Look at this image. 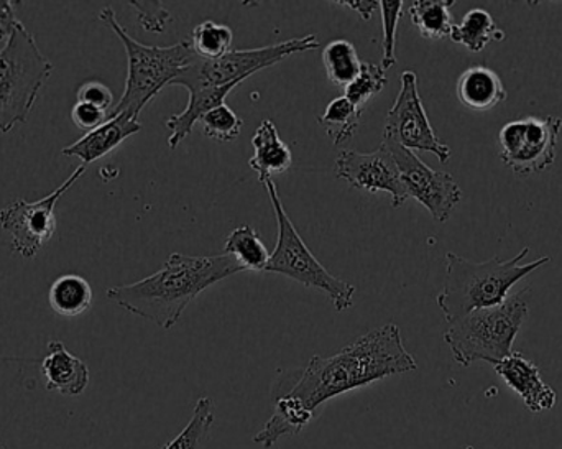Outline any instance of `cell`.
I'll return each instance as SVG.
<instances>
[{"mask_svg": "<svg viewBox=\"0 0 562 449\" xmlns=\"http://www.w3.org/2000/svg\"><path fill=\"white\" fill-rule=\"evenodd\" d=\"M416 369L415 358L403 346L402 332L389 323L330 358L313 356L306 368L283 372L273 385L272 399H294L316 417L317 408L337 395Z\"/></svg>", "mask_w": 562, "mask_h": 449, "instance_id": "obj_1", "label": "cell"}, {"mask_svg": "<svg viewBox=\"0 0 562 449\" xmlns=\"http://www.w3.org/2000/svg\"><path fill=\"white\" fill-rule=\"evenodd\" d=\"M244 272L233 257L173 252L158 272L128 285L112 287L108 299L132 315L171 329L198 295L227 277Z\"/></svg>", "mask_w": 562, "mask_h": 449, "instance_id": "obj_2", "label": "cell"}, {"mask_svg": "<svg viewBox=\"0 0 562 449\" xmlns=\"http://www.w3.org/2000/svg\"><path fill=\"white\" fill-rule=\"evenodd\" d=\"M530 247L521 249L510 260L498 257L485 262H472L454 252L446 254V280L436 303L446 322H458L477 310L494 308L510 296V290L525 277L551 262V257H540L521 263Z\"/></svg>", "mask_w": 562, "mask_h": 449, "instance_id": "obj_3", "label": "cell"}, {"mask_svg": "<svg viewBox=\"0 0 562 449\" xmlns=\"http://www.w3.org/2000/svg\"><path fill=\"white\" fill-rule=\"evenodd\" d=\"M104 22L124 45L127 53V79L121 101L109 112V119L127 114L137 119L145 105L170 86L194 59L190 42L181 40L177 45L151 46L137 42L119 22L112 7H104L99 13Z\"/></svg>", "mask_w": 562, "mask_h": 449, "instance_id": "obj_4", "label": "cell"}, {"mask_svg": "<svg viewBox=\"0 0 562 449\" xmlns=\"http://www.w3.org/2000/svg\"><path fill=\"white\" fill-rule=\"evenodd\" d=\"M530 290L508 296L494 308L477 310L449 325L446 345L451 348L456 362L469 368L472 362L497 364L512 355V346L528 315Z\"/></svg>", "mask_w": 562, "mask_h": 449, "instance_id": "obj_5", "label": "cell"}, {"mask_svg": "<svg viewBox=\"0 0 562 449\" xmlns=\"http://www.w3.org/2000/svg\"><path fill=\"white\" fill-rule=\"evenodd\" d=\"M53 72V63L22 22L0 49V132L25 124L40 91Z\"/></svg>", "mask_w": 562, "mask_h": 449, "instance_id": "obj_6", "label": "cell"}, {"mask_svg": "<svg viewBox=\"0 0 562 449\" xmlns=\"http://www.w3.org/2000/svg\"><path fill=\"white\" fill-rule=\"evenodd\" d=\"M262 184L266 187L270 203H272L273 211H276L277 226H279L276 249L270 254L266 272L290 277L291 280L307 287V289L324 293L333 302L337 312L349 310L353 303L356 287L334 277L314 257V254L304 244L303 237L300 236L296 227L288 217L276 181L269 178V180L262 181Z\"/></svg>", "mask_w": 562, "mask_h": 449, "instance_id": "obj_7", "label": "cell"}, {"mask_svg": "<svg viewBox=\"0 0 562 449\" xmlns=\"http://www.w3.org/2000/svg\"><path fill=\"white\" fill-rule=\"evenodd\" d=\"M316 48H319V43H317L316 35L311 33V35L286 40V42L263 46V48L231 49L223 58L214 59V61H204L194 56L191 65L170 86H181L190 91L200 86H226L231 82H243L262 69L279 65L288 56L313 52Z\"/></svg>", "mask_w": 562, "mask_h": 449, "instance_id": "obj_8", "label": "cell"}, {"mask_svg": "<svg viewBox=\"0 0 562 449\" xmlns=\"http://www.w3.org/2000/svg\"><path fill=\"white\" fill-rule=\"evenodd\" d=\"M561 131L562 119L557 115L508 122L498 134L502 161L525 177L548 170L557 160Z\"/></svg>", "mask_w": 562, "mask_h": 449, "instance_id": "obj_9", "label": "cell"}, {"mask_svg": "<svg viewBox=\"0 0 562 449\" xmlns=\"http://www.w3.org/2000/svg\"><path fill=\"white\" fill-rule=\"evenodd\" d=\"M86 165L76 168L65 183L43 200L30 203L15 200L0 210V227L9 234L12 249L23 259H33L43 244L52 239L56 231L55 207L58 201L71 190L72 184L85 175Z\"/></svg>", "mask_w": 562, "mask_h": 449, "instance_id": "obj_10", "label": "cell"}, {"mask_svg": "<svg viewBox=\"0 0 562 449\" xmlns=\"http://www.w3.org/2000/svg\"><path fill=\"white\" fill-rule=\"evenodd\" d=\"M402 88L390 109L383 128V141L395 142L408 150L429 151L441 164H448L451 148L442 144L429 122L418 91V76L412 69L402 72Z\"/></svg>", "mask_w": 562, "mask_h": 449, "instance_id": "obj_11", "label": "cell"}, {"mask_svg": "<svg viewBox=\"0 0 562 449\" xmlns=\"http://www.w3.org/2000/svg\"><path fill=\"white\" fill-rule=\"evenodd\" d=\"M395 158L408 198L418 201L431 214L432 220L446 223L462 198V190L454 177L445 171L432 170L415 151L383 141Z\"/></svg>", "mask_w": 562, "mask_h": 449, "instance_id": "obj_12", "label": "cell"}, {"mask_svg": "<svg viewBox=\"0 0 562 449\" xmlns=\"http://www.w3.org/2000/svg\"><path fill=\"white\" fill-rule=\"evenodd\" d=\"M334 173L356 190L372 194L385 191L392 197L393 207L403 206L408 200L395 158L385 145H380L370 154L356 150L340 151L334 161Z\"/></svg>", "mask_w": 562, "mask_h": 449, "instance_id": "obj_13", "label": "cell"}, {"mask_svg": "<svg viewBox=\"0 0 562 449\" xmlns=\"http://www.w3.org/2000/svg\"><path fill=\"white\" fill-rule=\"evenodd\" d=\"M494 369L533 414L551 411L557 405V391L541 379L538 366L520 352H512L494 364Z\"/></svg>", "mask_w": 562, "mask_h": 449, "instance_id": "obj_14", "label": "cell"}, {"mask_svg": "<svg viewBox=\"0 0 562 449\" xmlns=\"http://www.w3.org/2000/svg\"><path fill=\"white\" fill-rule=\"evenodd\" d=\"M45 388L66 397H78L88 389L91 372L85 361L72 356L61 341L48 343V355L42 362Z\"/></svg>", "mask_w": 562, "mask_h": 449, "instance_id": "obj_15", "label": "cell"}, {"mask_svg": "<svg viewBox=\"0 0 562 449\" xmlns=\"http://www.w3.org/2000/svg\"><path fill=\"white\" fill-rule=\"evenodd\" d=\"M140 131L142 124L137 119L127 114H119L109 119L101 127L88 132L85 137L79 138L75 144L63 148L61 154L66 157L81 158L85 165H91L99 158L114 151L119 145L124 144L128 137L138 134Z\"/></svg>", "mask_w": 562, "mask_h": 449, "instance_id": "obj_16", "label": "cell"}, {"mask_svg": "<svg viewBox=\"0 0 562 449\" xmlns=\"http://www.w3.org/2000/svg\"><path fill=\"white\" fill-rule=\"evenodd\" d=\"M240 85V81L231 82L226 86H200V88L190 89V101L187 109L180 114H173L168 117L167 127L170 131L168 137V147L171 150L178 147L188 135L193 132L194 125L200 122L206 112L226 104L227 96Z\"/></svg>", "mask_w": 562, "mask_h": 449, "instance_id": "obj_17", "label": "cell"}, {"mask_svg": "<svg viewBox=\"0 0 562 449\" xmlns=\"http://www.w3.org/2000/svg\"><path fill=\"white\" fill-rule=\"evenodd\" d=\"M254 155L249 165L259 181L269 180L273 175L286 173L293 165V154L290 147L281 141L279 128L270 119H263L252 135Z\"/></svg>", "mask_w": 562, "mask_h": 449, "instance_id": "obj_18", "label": "cell"}, {"mask_svg": "<svg viewBox=\"0 0 562 449\" xmlns=\"http://www.w3.org/2000/svg\"><path fill=\"white\" fill-rule=\"evenodd\" d=\"M458 98L472 111H488L507 99L501 76L485 66H472L458 79Z\"/></svg>", "mask_w": 562, "mask_h": 449, "instance_id": "obj_19", "label": "cell"}, {"mask_svg": "<svg viewBox=\"0 0 562 449\" xmlns=\"http://www.w3.org/2000/svg\"><path fill=\"white\" fill-rule=\"evenodd\" d=\"M449 38L465 46L469 52L479 53L492 42H504L505 33L487 10L472 9L465 13L461 23L452 26Z\"/></svg>", "mask_w": 562, "mask_h": 449, "instance_id": "obj_20", "label": "cell"}, {"mask_svg": "<svg viewBox=\"0 0 562 449\" xmlns=\"http://www.w3.org/2000/svg\"><path fill=\"white\" fill-rule=\"evenodd\" d=\"M49 306L56 315L76 318L88 312L92 303V289L88 280L68 273L53 282L48 293Z\"/></svg>", "mask_w": 562, "mask_h": 449, "instance_id": "obj_21", "label": "cell"}, {"mask_svg": "<svg viewBox=\"0 0 562 449\" xmlns=\"http://www.w3.org/2000/svg\"><path fill=\"white\" fill-rule=\"evenodd\" d=\"M224 254L233 257L244 272L246 270L266 272L267 266H269V249L260 239V234L250 224L236 227L227 236L226 244H224Z\"/></svg>", "mask_w": 562, "mask_h": 449, "instance_id": "obj_22", "label": "cell"}, {"mask_svg": "<svg viewBox=\"0 0 562 449\" xmlns=\"http://www.w3.org/2000/svg\"><path fill=\"white\" fill-rule=\"evenodd\" d=\"M454 3V0H415L408 9L409 19L423 38H448L454 26L451 15Z\"/></svg>", "mask_w": 562, "mask_h": 449, "instance_id": "obj_23", "label": "cell"}, {"mask_svg": "<svg viewBox=\"0 0 562 449\" xmlns=\"http://www.w3.org/2000/svg\"><path fill=\"white\" fill-rule=\"evenodd\" d=\"M362 112V109L357 108L346 96H339L327 104L323 115L317 117V124L324 128L333 145L339 147L356 134Z\"/></svg>", "mask_w": 562, "mask_h": 449, "instance_id": "obj_24", "label": "cell"}, {"mask_svg": "<svg viewBox=\"0 0 562 449\" xmlns=\"http://www.w3.org/2000/svg\"><path fill=\"white\" fill-rule=\"evenodd\" d=\"M323 65L327 79L334 86L346 89L359 76L363 61L352 43L334 40L323 49Z\"/></svg>", "mask_w": 562, "mask_h": 449, "instance_id": "obj_25", "label": "cell"}, {"mask_svg": "<svg viewBox=\"0 0 562 449\" xmlns=\"http://www.w3.org/2000/svg\"><path fill=\"white\" fill-rule=\"evenodd\" d=\"M233 30L223 23L206 20L194 26L190 36V46L194 55L204 61H214L223 58L233 49Z\"/></svg>", "mask_w": 562, "mask_h": 449, "instance_id": "obj_26", "label": "cell"}, {"mask_svg": "<svg viewBox=\"0 0 562 449\" xmlns=\"http://www.w3.org/2000/svg\"><path fill=\"white\" fill-rule=\"evenodd\" d=\"M214 411L216 407H214L213 399H198L190 424L164 449H204L214 424Z\"/></svg>", "mask_w": 562, "mask_h": 449, "instance_id": "obj_27", "label": "cell"}, {"mask_svg": "<svg viewBox=\"0 0 562 449\" xmlns=\"http://www.w3.org/2000/svg\"><path fill=\"white\" fill-rule=\"evenodd\" d=\"M386 82H389V75H386V69H383L382 65L363 63L359 76L344 89V92H346L344 96L363 111L367 102L379 96L385 88Z\"/></svg>", "mask_w": 562, "mask_h": 449, "instance_id": "obj_28", "label": "cell"}, {"mask_svg": "<svg viewBox=\"0 0 562 449\" xmlns=\"http://www.w3.org/2000/svg\"><path fill=\"white\" fill-rule=\"evenodd\" d=\"M200 124L207 138L224 142V144L236 141L244 127L243 119L227 104L206 112L200 119Z\"/></svg>", "mask_w": 562, "mask_h": 449, "instance_id": "obj_29", "label": "cell"}, {"mask_svg": "<svg viewBox=\"0 0 562 449\" xmlns=\"http://www.w3.org/2000/svg\"><path fill=\"white\" fill-rule=\"evenodd\" d=\"M403 0H382L380 13H382L383 38H382V65L389 71L396 63V30L402 19Z\"/></svg>", "mask_w": 562, "mask_h": 449, "instance_id": "obj_30", "label": "cell"}, {"mask_svg": "<svg viewBox=\"0 0 562 449\" xmlns=\"http://www.w3.org/2000/svg\"><path fill=\"white\" fill-rule=\"evenodd\" d=\"M78 101L94 105L101 111L111 112L114 108V94L108 86L99 81H89L79 88Z\"/></svg>", "mask_w": 562, "mask_h": 449, "instance_id": "obj_31", "label": "cell"}, {"mask_svg": "<svg viewBox=\"0 0 562 449\" xmlns=\"http://www.w3.org/2000/svg\"><path fill=\"white\" fill-rule=\"evenodd\" d=\"M71 119L76 127L91 132L109 121V112L101 111V109L86 104V102L76 101V104L72 105Z\"/></svg>", "mask_w": 562, "mask_h": 449, "instance_id": "obj_32", "label": "cell"}, {"mask_svg": "<svg viewBox=\"0 0 562 449\" xmlns=\"http://www.w3.org/2000/svg\"><path fill=\"white\" fill-rule=\"evenodd\" d=\"M13 3L15 2L0 0V42L9 40L13 30H15L16 23L20 22V20H16L15 7H13Z\"/></svg>", "mask_w": 562, "mask_h": 449, "instance_id": "obj_33", "label": "cell"}, {"mask_svg": "<svg viewBox=\"0 0 562 449\" xmlns=\"http://www.w3.org/2000/svg\"><path fill=\"white\" fill-rule=\"evenodd\" d=\"M336 3L347 7V9L353 10V12L359 13L363 20H370L372 13L375 12V10H380V2H366V0H362V2H359V0H347V2Z\"/></svg>", "mask_w": 562, "mask_h": 449, "instance_id": "obj_34", "label": "cell"}, {"mask_svg": "<svg viewBox=\"0 0 562 449\" xmlns=\"http://www.w3.org/2000/svg\"><path fill=\"white\" fill-rule=\"evenodd\" d=\"M132 7H135V9L140 10V12L150 13V15H154V13L150 12V2H128ZM151 20H154V29H151V32H164L165 29V20L161 19H155V16H151Z\"/></svg>", "mask_w": 562, "mask_h": 449, "instance_id": "obj_35", "label": "cell"}, {"mask_svg": "<svg viewBox=\"0 0 562 449\" xmlns=\"http://www.w3.org/2000/svg\"><path fill=\"white\" fill-rule=\"evenodd\" d=\"M0 449H5V448H3V445H2V444H0Z\"/></svg>", "mask_w": 562, "mask_h": 449, "instance_id": "obj_36", "label": "cell"}]
</instances>
